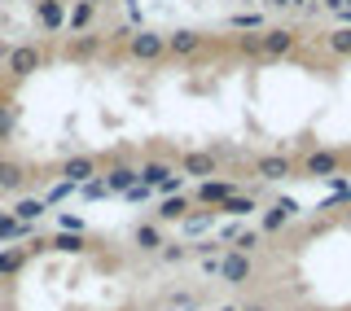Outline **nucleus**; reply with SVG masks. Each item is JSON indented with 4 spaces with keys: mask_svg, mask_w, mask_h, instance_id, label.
I'll return each instance as SVG.
<instances>
[{
    "mask_svg": "<svg viewBox=\"0 0 351 311\" xmlns=\"http://www.w3.org/2000/svg\"><path fill=\"white\" fill-rule=\"evenodd\" d=\"M246 272H250V263L241 259V254H237V259H228V263H224V276H228V281H246Z\"/></svg>",
    "mask_w": 351,
    "mask_h": 311,
    "instance_id": "nucleus-1",
    "label": "nucleus"
}]
</instances>
